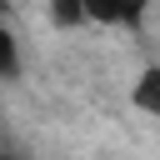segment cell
I'll use <instances>...</instances> for the list:
<instances>
[{
  "label": "cell",
  "mask_w": 160,
  "mask_h": 160,
  "mask_svg": "<svg viewBox=\"0 0 160 160\" xmlns=\"http://www.w3.org/2000/svg\"><path fill=\"white\" fill-rule=\"evenodd\" d=\"M150 5H155V0H90V25H100V30H125V35H135V30L145 25Z\"/></svg>",
  "instance_id": "6da1fadb"
},
{
  "label": "cell",
  "mask_w": 160,
  "mask_h": 160,
  "mask_svg": "<svg viewBox=\"0 0 160 160\" xmlns=\"http://www.w3.org/2000/svg\"><path fill=\"white\" fill-rule=\"evenodd\" d=\"M45 20L65 35L90 30V0H45Z\"/></svg>",
  "instance_id": "7a4b0ae2"
},
{
  "label": "cell",
  "mask_w": 160,
  "mask_h": 160,
  "mask_svg": "<svg viewBox=\"0 0 160 160\" xmlns=\"http://www.w3.org/2000/svg\"><path fill=\"white\" fill-rule=\"evenodd\" d=\"M130 105H135L140 115L160 120V65H145V70L135 75V85H130Z\"/></svg>",
  "instance_id": "3957f363"
},
{
  "label": "cell",
  "mask_w": 160,
  "mask_h": 160,
  "mask_svg": "<svg viewBox=\"0 0 160 160\" xmlns=\"http://www.w3.org/2000/svg\"><path fill=\"white\" fill-rule=\"evenodd\" d=\"M0 160H15V155H0Z\"/></svg>",
  "instance_id": "8992f818"
},
{
  "label": "cell",
  "mask_w": 160,
  "mask_h": 160,
  "mask_svg": "<svg viewBox=\"0 0 160 160\" xmlns=\"http://www.w3.org/2000/svg\"><path fill=\"white\" fill-rule=\"evenodd\" d=\"M0 20H5V0H0Z\"/></svg>",
  "instance_id": "5b68a950"
},
{
  "label": "cell",
  "mask_w": 160,
  "mask_h": 160,
  "mask_svg": "<svg viewBox=\"0 0 160 160\" xmlns=\"http://www.w3.org/2000/svg\"><path fill=\"white\" fill-rule=\"evenodd\" d=\"M20 70H25V50H20V35L0 20V85H10V80H20Z\"/></svg>",
  "instance_id": "277c9868"
}]
</instances>
